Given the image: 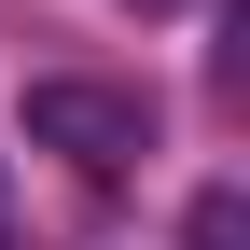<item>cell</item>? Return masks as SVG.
<instances>
[{
	"label": "cell",
	"mask_w": 250,
	"mask_h": 250,
	"mask_svg": "<svg viewBox=\"0 0 250 250\" xmlns=\"http://www.w3.org/2000/svg\"><path fill=\"white\" fill-rule=\"evenodd\" d=\"M28 139L70 153L83 181H111V167L153 153V98H139V83H70V70H56V83H28Z\"/></svg>",
	"instance_id": "cell-1"
},
{
	"label": "cell",
	"mask_w": 250,
	"mask_h": 250,
	"mask_svg": "<svg viewBox=\"0 0 250 250\" xmlns=\"http://www.w3.org/2000/svg\"><path fill=\"white\" fill-rule=\"evenodd\" d=\"M195 250H236V195H195Z\"/></svg>",
	"instance_id": "cell-2"
},
{
	"label": "cell",
	"mask_w": 250,
	"mask_h": 250,
	"mask_svg": "<svg viewBox=\"0 0 250 250\" xmlns=\"http://www.w3.org/2000/svg\"><path fill=\"white\" fill-rule=\"evenodd\" d=\"M153 14H167V0H153Z\"/></svg>",
	"instance_id": "cell-3"
}]
</instances>
